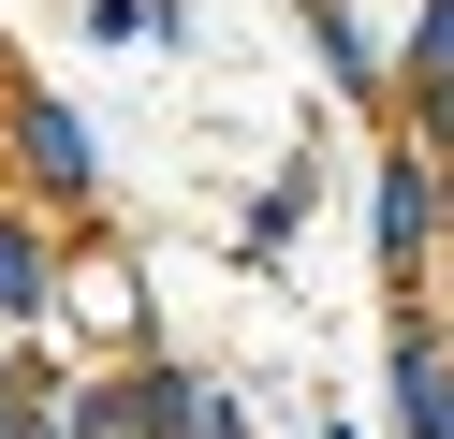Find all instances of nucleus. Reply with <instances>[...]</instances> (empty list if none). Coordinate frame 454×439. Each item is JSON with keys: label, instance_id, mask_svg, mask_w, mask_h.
I'll list each match as a JSON object with an SVG mask.
<instances>
[{"label": "nucleus", "instance_id": "7ed1b4c3", "mask_svg": "<svg viewBox=\"0 0 454 439\" xmlns=\"http://www.w3.org/2000/svg\"><path fill=\"white\" fill-rule=\"evenodd\" d=\"M381 249H395V263H411V249H425V176H411V161H395V176H381Z\"/></svg>", "mask_w": 454, "mask_h": 439}, {"label": "nucleus", "instance_id": "f257e3e1", "mask_svg": "<svg viewBox=\"0 0 454 439\" xmlns=\"http://www.w3.org/2000/svg\"><path fill=\"white\" fill-rule=\"evenodd\" d=\"M395 396H411V439H454V380H440V351H395Z\"/></svg>", "mask_w": 454, "mask_h": 439}, {"label": "nucleus", "instance_id": "20e7f679", "mask_svg": "<svg viewBox=\"0 0 454 439\" xmlns=\"http://www.w3.org/2000/svg\"><path fill=\"white\" fill-rule=\"evenodd\" d=\"M0 308H44V249H30L15 220H0Z\"/></svg>", "mask_w": 454, "mask_h": 439}, {"label": "nucleus", "instance_id": "39448f33", "mask_svg": "<svg viewBox=\"0 0 454 439\" xmlns=\"http://www.w3.org/2000/svg\"><path fill=\"white\" fill-rule=\"evenodd\" d=\"M425 59H440V74H454V0H425Z\"/></svg>", "mask_w": 454, "mask_h": 439}, {"label": "nucleus", "instance_id": "f03ea898", "mask_svg": "<svg viewBox=\"0 0 454 439\" xmlns=\"http://www.w3.org/2000/svg\"><path fill=\"white\" fill-rule=\"evenodd\" d=\"M30 176H59V191H89V132H74L59 103H30Z\"/></svg>", "mask_w": 454, "mask_h": 439}]
</instances>
